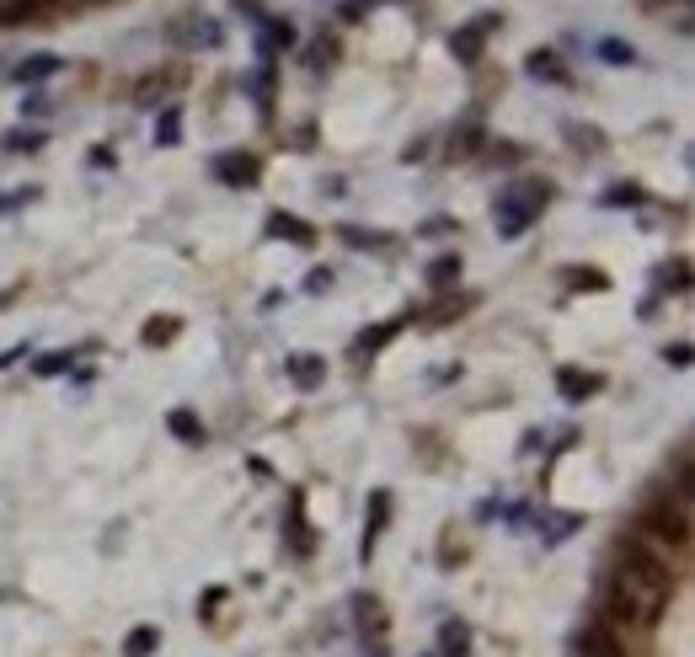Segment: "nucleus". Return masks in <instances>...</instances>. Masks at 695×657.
I'll return each mask as SVG.
<instances>
[{
  "instance_id": "nucleus-1",
  "label": "nucleus",
  "mask_w": 695,
  "mask_h": 657,
  "mask_svg": "<svg viewBox=\"0 0 695 657\" xmlns=\"http://www.w3.org/2000/svg\"><path fill=\"white\" fill-rule=\"evenodd\" d=\"M674 593V567L653 540L626 535L615 545V572L599 588V620L605 625H653Z\"/></svg>"
},
{
  "instance_id": "nucleus-2",
  "label": "nucleus",
  "mask_w": 695,
  "mask_h": 657,
  "mask_svg": "<svg viewBox=\"0 0 695 657\" xmlns=\"http://www.w3.org/2000/svg\"><path fill=\"white\" fill-rule=\"evenodd\" d=\"M551 203V182H519V187H503L492 198V225H498L503 241H519L524 230L540 219V209Z\"/></svg>"
},
{
  "instance_id": "nucleus-3",
  "label": "nucleus",
  "mask_w": 695,
  "mask_h": 657,
  "mask_svg": "<svg viewBox=\"0 0 695 657\" xmlns=\"http://www.w3.org/2000/svg\"><path fill=\"white\" fill-rule=\"evenodd\" d=\"M637 529H642V540H658V545H690V508L685 503L647 508Z\"/></svg>"
},
{
  "instance_id": "nucleus-4",
  "label": "nucleus",
  "mask_w": 695,
  "mask_h": 657,
  "mask_svg": "<svg viewBox=\"0 0 695 657\" xmlns=\"http://www.w3.org/2000/svg\"><path fill=\"white\" fill-rule=\"evenodd\" d=\"M573 652L578 657H626V641H621L615 625H605L594 615L589 625H578V631H573Z\"/></svg>"
},
{
  "instance_id": "nucleus-5",
  "label": "nucleus",
  "mask_w": 695,
  "mask_h": 657,
  "mask_svg": "<svg viewBox=\"0 0 695 657\" xmlns=\"http://www.w3.org/2000/svg\"><path fill=\"white\" fill-rule=\"evenodd\" d=\"M209 171L220 177L225 187H257L262 177V166H257V155H241V150H225V155H214Z\"/></svg>"
},
{
  "instance_id": "nucleus-6",
  "label": "nucleus",
  "mask_w": 695,
  "mask_h": 657,
  "mask_svg": "<svg viewBox=\"0 0 695 657\" xmlns=\"http://www.w3.org/2000/svg\"><path fill=\"white\" fill-rule=\"evenodd\" d=\"M166 38H172V43H188V49H220V43H225L220 22H209V17L172 22V27H166Z\"/></svg>"
},
{
  "instance_id": "nucleus-7",
  "label": "nucleus",
  "mask_w": 695,
  "mask_h": 657,
  "mask_svg": "<svg viewBox=\"0 0 695 657\" xmlns=\"http://www.w3.org/2000/svg\"><path fill=\"white\" fill-rule=\"evenodd\" d=\"M268 236L273 241H289V246H316V230L305 225L300 214H284V209L268 214Z\"/></svg>"
},
{
  "instance_id": "nucleus-8",
  "label": "nucleus",
  "mask_w": 695,
  "mask_h": 657,
  "mask_svg": "<svg viewBox=\"0 0 695 657\" xmlns=\"http://www.w3.org/2000/svg\"><path fill=\"white\" fill-rule=\"evenodd\" d=\"M284 374L295 380L300 390H316L321 380H327V358H316V353H295V358H284Z\"/></svg>"
},
{
  "instance_id": "nucleus-9",
  "label": "nucleus",
  "mask_w": 695,
  "mask_h": 657,
  "mask_svg": "<svg viewBox=\"0 0 695 657\" xmlns=\"http://www.w3.org/2000/svg\"><path fill=\"white\" fill-rule=\"evenodd\" d=\"M487 33H492V17H482L476 27H460V33H450V49H455L460 65H476V59H482V38Z\"/></svg>"
},
{
  "instance_id": "nucleus-10",
  "label": "nucleus",
  "mask_w": 695,
  "mask_h": 657,
  "mask_svg": "<svg viewBox=\"0 0 695 657\" xmlns=\"http://www.w3.org/2000/svg\"><path fill=\"white\" fill-rule=\"evenodd\" d=\"M65 70V59L59 54H27L17 70H11V81H22V86H33V81H49V75Z\"/></svg>"
},
{
  "instance_id": "nucleus-11",
  "label": "nucleus",
  "mask_w": 695,
  "mask_h": 657,
  "mask_svg": "<svg viewBox=\"0 0 695 657\" xmlns=\"http://www.w3.org/2000/svg\"><path fill=\"white\" fill-rule=\"evenodd\" d=\"M385 519H391V492H375V508H369V519H364V545H359V556L369 561L375 556V545H380V529Z\"/></svg>"
},
{
  "instance_id": "nucleus-12",
  "label": "nucleus",
  "mask_w": 695,
  "mask_h": 657,
  "mask_svg": "<svg viewBox=\"0 0 695 657\" xmlns=\"http://www.w3.org/2000/svg\"><path fill=\"white\" fill-rule=\"evenodd\" d=\"M434 657H471V625L466 620H444L439 625V652Z\"/></svg>"
},
{
  "instance_id": "nucleus-13",
  "label": "nucleus",
  "mask_w": 695,
  "mask_h": 657,
  "mask_svg": "<svg viewBox=\"0 0 695 657\" xmlns=\"http://www.w3.org/2000/svg\"><path fill=\"white\" fill-rule=\"evenodd\" d=\"M166 428H172L182 444H204V438H209V428L198 422L193 406H172V412H166Z\"/></svg>"
},
{
  "instance_id": "nucleus-14",
  "label": "nucleus",
  "mask_w": 695,
  "mask_h": 657,
  "mask_svg": "<svg viewBox=\"0 0 695 657\" xmlns=\"http://www.w3.org/2000/svg\"><path fill=\"white\" fill-rule=\"evenodd\" d=\"M524 75H530V81H551V86H567V70L556 65V54H546V49H535L530 59H524Z\"/></svg>"
},
{
  "instance_id": "nucleus-15",
  "label": "nucleus",
  "mask_w": 695,
  "mask_h": 657,
  "mask_svg": "<svg viewBox=\"0 0 695 657\" xmlns=\"http://www.w3.org/2000/svg\"><path fill=\"white\" fill-rule=\"evenodd\" d=\"M156 647H161V631H156V625H134V631L123 636V657H150Z\"/></svg>"
},
{
  "instance_id": "nucleus-16",
  "label": "nucleus",
  "mask_w": 695,
  "mask_h": 657,
  "mask_svg": "<svg viewBox=\"0 0 695 657\" xmlns=\"http://www.w3.org/2000/svg\"><path fill=\"white\" fill-rule=\"evenodd\" d=\"M177 139H182V107H177V102H166V107H161V118H156V145L172 150Z\"/></svg>"
},
{
  "instance_id": "nucleus-17",
  "label": "nucleus",
  "mask_w": 695,
  "mask_h": 657,
  "mask_svg": "<svg viewBox=\"0 0 695 657\" xmlns=\"http://www.w3.org/2000/svg\"><path fill=\"white\" fill-rule=\"evenodd\" d=\"M556 385H562L567 401H583V396H594V390H599L594 374H578V369H562V374H556Z\"/></svg>"
},
{
  "instance_id": "nucleus-18",
  "label": "nucleus",
  "mask_w": 695,
  "mask_h": 657,
  "mask_svg": "<svg viewBox=\"0 0 695 657\" xmlns=\"http://www.w3.org/2000/svg\"><path fill=\"white\" fill-rule=\"evenodd\" d=\"M401 326H407V321H385V326H375V332H359V337H353V353H375V348H385V342H391L396 332H401Z\"/></svg>"
},
{
  "instance_id": "nucleus-19",
  "label": "nucleus",
  "mask_w": 695,
  "mask_h": 657,
  "mask_svg": "<svg viewBox=\"0 0 695 657\" xmlns=\"http://www.w3.org/2000/svg\"><path fill=\"white\" fill-rule=\"evenodd\" d=\"M573 529H583V513H551V519H546V535H540V540H546V545H562L567 535H573Z\"/></svg>"
},
{
  "instance_id": "nucleus-20",
  "label": "nucleus",
  "mask_w": 695,
  "mask_h": 657,
  "mask_svg": "<svg viewBox=\"0 0 695 657\" xmlns=\"http://www.w3.org/2000/svg\"><path fill=\"white\" fill-rule=\"evenodd\" d=\"M289 43H295V27H289V22H262V43H257L262 54H273V49H289Z\"/></svg>"
},
{
  "instance_id": "nucleus-21",
  "label": "nucleus",
  "mask_w": 695,
  "mask_h": 657,
  "mask_svg": "<svg viewBox=\"0 0 695 657\" xmlns=\"http://www.w3.org/2000/svg\"><path fill=\"white\" fill-rule=\"evenodd\" d=\"M599 59H605V65H637V49L621 38H599Z\"/></svg>"
},
{
  "instance_id": "nucleus-22",
  "label": "nucleus",
  "mask_w": 695,
  "mask_h": 657,
  "mask_svg": "<svg viewBox=\"0 0 695 657\" xmlns=\"http://www.w3.org/2000/svg\"><path fill=\"white\" fill-rule=\"evenodd\" d=\"M455 278H460V257H439L434 268H428V284H434V289H450Z\"/></svg>"
},
{
  "instance_id": "nucleus-23",
  "label": "nucleus",
  "mask_w": 695,
  "mask_h": 657,
  "mask_svg": "<svg viewBox=\"0 0 695 657\" xmlns=\"http://www.w3.org/2000/svg\"><path fill=\"white\" fill-rule=\"evenodd\" d=\"M605 203H610V209H621V203H626V209H637V203H642V187H637V182H615L610 193H605Z\"/></svg>"
},
{
  "instance_id": "nucleus-24",
  "label": "nucleus",
  "mask_w": 695,
  "mask_h": 657,
  "mask_svg": "<svg viewBox=\"0 0 695 657\" xmlns=\"http://www.w3.org/2000/svg\"><path fill=\"white\" fill-rule=\"evenodd\" d=\"M6 145H11V150H43V134H38V129H17V134L6 139Z\"/></svg>"
},
{
  "instance_id": "nucleus-25",
  "label": "nucleus",
  "mask_w": 695,
  "mask_h": 657,
  "mask_svg": "<svg viewBox=\"0 0 695 657\" xmlns=\"http://www.w3.org/2000/svg\"><path fill=\"white\" fill-rule=\"evenodd\" d=\"M172 337H177V321H161V326L150 321L145 326V342H172Z\"/></svg>"
},
{
  "instance_id": "nucleus-26",
  "label": "nucleus",
  "mask_w": 695,
  "mask_h": 657,
  "mask_svg": "<svg viewBox=\"0 0 695 657\" xmlns=\"http://www.w3.org/2000/svg\"><path fill=\"white\" fill-rule=\"evenodd\" d=\"M305 289H311V294H327V289H332V268H316L311 278H305Z\"/></svg>"
},
{
  "instance_id": "nucleus-27",
  "label": "nucleus",
  "mask_w": 695,
  "mask_h": 657,
  "mask_svg": "<svg viewBox=\"0 0 695 657\" xmlns=\"http://www.w3.org/2000/svg\"><path fill=\"white\" fill-rule=\"evenodd\" d=\"M65 369H70V353H49V358L38 364V374H65Z\"/></svg>"
},
{
  "instance_id": "nucleus-28",
  "label": "nucleus",
  "mask_w": 695,
  "mask_h": 657,
  "mask_svg": "<svg viewBox=\"0 0 695 657\" xmlns=\"http://www.w3.org/2000/svg\"><path fill=\"white\" fill-rule=\"evenodd\" d=\"M567 134L578 139V150H599V129H578V123H573V129H567Z\"/></svg>"
},
{
  "instance_id": "nucleus-29",
  "label": "nucleus",
  "mask_w": 695,
  "mask_h": 657,
  "mask_svg": "<svg viewBox=\"0 0 695 657\" xmlns=\"http://www.w3.org/2000/svg\"><path fill=\"white\" fill-rule=\"evenodd\" d=\"M663 358H669L674 369H685V364H690V342H674V348H663Z\"/></svg>"
},
{
  "instance_id": "nucleus-30",
  "label": "nucleus",
  "mask_w": 695,
  "mask_h": 657,
  "mask_svg": "<svg viewBox=\"0 0 695 657\" xmlns=\"http://www.w3.org/2000/svg\"><path fill=\"white\" fill-rule=\"evenodd\" d=\"M49 107H54V102H49V97H43V91H33V97H27V102H22V113H33V118H43V113H49Z\"/></svg>"
},
{
  "instance_id": "nucleus-31",
  "label": "nucleus",
  "mask_w": 695,
  "mask_h": 657,
  "mask_svg": "<svg viewBox=\"0 0 695 657\" xmlns=\"http://www.w3.org/2000/svg\"><path fill=\"white\" fill-rule=\"evenodd\" d=\"M343 241H348V246H385L380 236H364V230H353V225L343 230Z\"/></svg>"
},
{
  "instance_id": "nucleus-32",
  "label": "nucleus",
  "mask_w": 695,
  "mask_h": 657,
  "mask_svg": "<svg viewBox=\"0 0 695 657\" xmlns=\"http://www.w3.org/2000/svg\"><path fill=\"white\" fill-rule=\"evenodd\" d=\"M0 305H6V294H0Z\"/></svg>"
}]
</instances>
